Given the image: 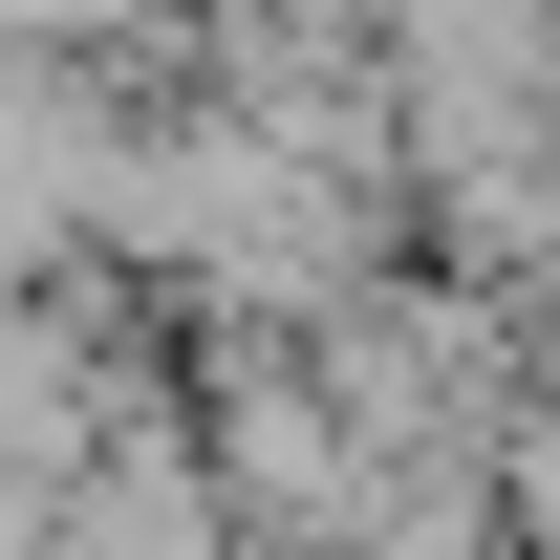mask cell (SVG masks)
Here are the masks:
<instances>
[{
	"label": "cell",
	"mask_w": 560,
	"mask_h": 560,
	"mask_svg": "<svg viewBox=\"0 0 560 560\" xmlns=\"http://www.w3.org/2000/svg\"><path fill=\"white\" fill-rule=\"evenodd\" d=\"M495 560H517V539H495Z\"/></svg>",
	"instance_id": "1"
}]
</instances>
